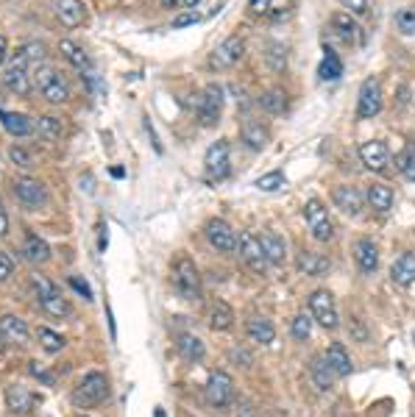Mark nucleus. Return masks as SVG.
Returning <instances> with one entry per match:
<instances>
[{
	"label": "nucleus",
	"mask_w": 415,
	"mask_h": 417,
	"mask_svg": "<svg viewBox=\"0 0 415 417\" xmlns=\"http://www.w3.org/2000/svg\"><path fill=\"white\" fill-rule=\"evenodd\" d=\"M9 156H11V162L20 167H31L34 165V159H31V153H26L23 148H9Z\"/></svg>",
	"instance_id": "nucleus-49"
},
{
	"label": "nucleus",
	"mask_w": 415,
	"mask_h": 417,
	"mask_svg": "<svg viewBox=\"0 0 415 417\" xmlns=\"http://www.w3.org/2000/svg\"><path fill=\"white\" fill-rule=\"evenodd\" d=\"M23 259L31 262V264H45V262L51 259V245H48L42 237L29 234L26 242H23Z\"/></svg>",
	"instance_id": "nucleus-28"
},
{
	"label": "nucleus",
	"mask_w": 415,
	"mask_h": 417,
	"mask_svg": "<svg viewBox=\"0 0 415 417\" xmlns=\"http://www.w3.org/2000/svg\"><path fill=\"white\" fill-rule=\"evenodd\" d=\"M3 83H6L14 95H20V98L31 95V86H34V70H31L29 58H23L20 53H14V61L9 64L6 76H3Z\"/></svg>",
	"instance_id": "nucleus-7"
},
{
	"label": "nucleus",
	"mask_w": 415,
	"mask_h": 417,
	"mask_svg": "<svg viewBox=\"0 0 415 417\" xmlns=\"http://www.w3.org/2000/svg\"><path fill=\"white\" fill-rule=\"evenodd\" d=\"M354 262L362 273H374L379 267V250L371 240H357L354 242Z\"/></svg>",
	"instance_id": "nucleus-24"
},
{
	"label": "nucleus",
	"mask_w": 415,
	"mask_h": 417,
	"mask_svg": "<svg viewBox=\"0 0 415 417\" xmlns=\"http://www.w3.org/2000/svg\"><path fill=\"white\" fill-rule=\"evenodd\" d=\"M11 276H14V259L0 250V281H6V278Z\"/></svg>",
	"instance_id": "nucleus-48"
},
{
	"label": "nucleus",
	"mask_w": 415,
	"mask_h": 417,
	"mask_svg": "<svg viewBox=\"0 0 415 417\" xmlns=\"http://www.w3.org/2000/svg\"><path fill=\"white\" fill-rule=\"evenodd\" d=\"M285 187H287L285 173H267L262 178H257V190H262V192H279Z\"/></svg>",
	"instance_id": "nucleus-41"
},
{
	"label": "nucleus",
	"mask_w": 415,
	"mask_h": 417,
	"mask_svg": "<svg viewBox=\"0 0 415 417\" xmlns=\"http://www.w3.org/2000/svg\"><path fill=\"white\" fill-rule=\"evenodd\" d=\"M382 111V86L376 78H368V81L359 86V103H357V114L362 120H371Z\"/></svg>",
	"instance_id": "nucleus-14"
},
{
	"label": "nucleus",
	"mask_w": 415,
	"mask_h": 417,
	"mask_svg": "<svg viewBox=\"0 0 415 417\" xmlns=\"http://www.w3.org/2000/svg\"><path fill=\"white\" fill-rule=\"evenodd\" d=\"M195 111H198L201 125H217V120L223 114V89L217 83L204 86L195 98Z\"/></svg>",
	"instance_id": "nucleus-5"
},
{
	"label": "nucleus",
	"mask_w": 415,
	"mask_h": 417,
	"mask_svg": "<svg viewBox=\"0 0 415 417\" xmlns=\"http://www.w3.org/2000/svg\"><path fill=\"white\" fill-rule=\"evenodd\" d=\"M70 287H73L84 301H92V289H89V284L81 276H70Z\"/></svg>",
	"instance_id": "nucleus-47"
},
{
	"label": "nucleus",
	"mask_w": 415,
	"mask_h": 417,
	"mask_svg": "<svg viewBox=\"0 0 415 417\" xmlns=\"http://www.w3.org/2000/svg\"><path fill=\"white\" fill-rule=\"evenodd\" d=\"M198 20H201V17H198V14H195V11H193V9H187V11H184V14H178L176 20H173V26H176V28H184V26H195V23H198Z\"/></svg>",
	"instance_id": "nucleus-51"
},
{
	"label": "nucleus",
	"mask_w": 415,
	"mask_h": 417,
	"mask_svg": "<svg viewBox=\"0 0 415 417\" xmlns=\"http://www.w3.org/2000/svg\"><path fill=\"white\" fill-rule=\"evenodd\" d=\"M6 403H9V409L14 415H29L31 409H34V403H36V395L29 387H23V384H11V387L6 389Z\"/></svg>",
	"instance_id": "nucleus-22"
},
{
	"label": "nucleus",
	"mask_w": 415,
	"mask_h": 417,
	"mask_svg": "<svg viewBox=\"0 0 415 417\" xmlns=\"http://www.w3.org/2000/svg\"><path fill=\"white\" fill-rule=\"evenodd\" d=\"M332 200L337 203L340 212H346L349 217H357V215L362 212L365 195L359 192L357 187H334V190H332Z\"/></svg>",
	"instance_id": "nucleus-18"
},
{
	"label": "nucleus",
	"mask_w": 415,
	"mask_h": 417,
	"mask_svg": "<svg viewBox=\"0 0 415 417\" xmlns=\"http://www.w3.org/2000/svg\"><path fill=\"white\" fill-rule=\"evenodd\" d=\"M0 123L11 137H31L36 131V120L23 111H0Z\"/></svg>",
	"instance_id": "nucleus-20"
},
{
	"label": "nucleus",
	"mask_w": 415,
	"mask_h": 417,
	"mask_svg": "<svg viewBox=\"0 0 415 417\" xmlns=\"http://www.w3.org/2000/svg\"><path fill=\"white\" fill-rule=\"evenodd\" d=\"M106 398H109V379H106L101 370L87 373V376L78 381V387L73 389V403L81 406V409L101 406Z\"/></svg>",
	"instance_id": "nucleus-2"
},
{
	"label": "nucleus",
	"mask_w": 415,
	"mask_h": 417,
	"mask_svg": "<svg viewBox=\"0 0 415 417\" xmlns=\"http://www.w3.org/2000/svg\"><path fill=\"white\" fill-rule=\"evenodd\" d=\"M207 323L215 331H229L235 326V312L232 306H226L223 301H212L207 309Z\"/></svg>",
	"instance_id": "nucleus-25"
},
{
	"label": "nucleus",
	"mask_w": 415,
	"mask_h": 417,
	"mask_svg": "<svg viewBox=\"0 0 415 417\" xmlns=\"http://www.w3.org/2000/svg\"><path fill=\"white\" fill-rule=\"evenodd\" d=\"M34 86L42 92L48 103H64L70 98V89L61 78V73L51 64H36L34 67Z\"/></svg>",
	"instance_id": "nucleus-3"
},
{
	"label": "nucleus",
	"mask_w": 415,
	"mask_h": 417,
	"mask_svg": "<svg viewBox=\"0 0 415 417\" xmlns=\"http://www.w3.org/2000/svg\"><path fill=\"white\" fill-rule=\"evenodd\" d=\"M56 17L61 26L76 28L87 20V6L84 0H56Z\"/></svg>",
	"instance_id": "nucleus-21"
},
{
	"label": "nucleus",
	"mask_w": 415,
	"mask_h": 417,
	"mask_svg": "<svg viewBox=\"0 0 415 417\" xmlns=\"http://www.w3.org/2000/svg\"><path fill=\"white\" fill-rule=\"evenodd\" d=\"M106 248V222H101V250Z\"/></svg>",
	"instance_id": "nucleus-54"
},
{
	"label": "nucleus",
	"mask_w": 415,
	"mask_h": 417,
	"mask_svg": "<svg viewBox=\"0 0 415 417\" xmlns=\"http://www.w3.org/2000/svg\"><path fill=\"white\" fill-rule=\"evenodd\" d=\"M6 56H9V42H6V36H0V64L6 61Z\"/></svg>",
	"instance_id": "nucleus-53"
},
{
	"label": "nucleus",
	"mask_w": 415,
	"mask_h": 417,
	"mask_svg": "<svg viewBox=\"0 0 415 417\" xmlns=\"http://www.w3.org/2000/svg\"><path fill=\"white\" fill-rule=\"evenodd\" d=\"M181 3H184L187 9H195V6H198V0H181Z\"/></svg>",
	"instance_id": "nucleus-56"
},
{
	"label": "nucleus",
	"mask_w": 415,
	"mask_h": 417,
	"mask_svg": "<svg viewBox=\"0 0 415 417\" xmlns=\"http://www.w3.org/2000/svg\"><path fill=\"white\" fill-rule=\"evenodd\" d=\"M343 3V9L352 14V17H365L368 11H371V3L368 0H340Z\"/></svg>",
	"instance_id": "nucleus-44"
},
{
	"label": "nucleus",
	"mask_w": 415,
	"mask_h": 417,
	"mask_svg": "<svg viewBox=\"0 0 415 417\" xmlns=\"http://www.w3.org/2000/svg\"><path fill=\"white\" fill-rule=\"evenodd\" d=\"M3 351H6V339L0 336V354H3Z\"/></svg>",
	"instance_id": "nucleus-58"
},
{
	"label": "nucleus",
	"mask_w": 415,
	"mask_h": 417,
	"mask_svg": "<svg viewBox=\"0 0 415 417\" xmlns=\"http://www.w3.org/2000/svg\"><path fill=\"white\" fill-rule=\"evenodd\" d=\"M59 53L76 67V73H81V76H89V73H95L92 70V58L89 53L78 45V42H73V39H61L59 42Z\"/></svg>",
	"instance_id": "nucleus-19"
},
{
	"label": "nucleus",
	"mask_w": 415,
	"mask_h": 417,
	"mask_svg": "<svg viewBox=\"0 0 415 417\" xmlns=\"http://www.w3.org/2000/svg\"><path fill=\"white\" fill-rule=\"evenodd\" d=\"M237 253H240V259L245 262L248 270H254V273H265L267 259H265V250H262L260 237L242 231V234H240V242H237Z\"/></svg>",
	"instance_id": "nucleus-13"
},
{
	"label": "nucleus",
	"mask_w": 415,
	"mask_h": 417,
	"mask_svg": "<svg viewBox=\"0 0 415 417\" xmlns=\"http://www.w3.org/2000/svg\"><path fill=\"white\" fill-rule=\"evenodd\" d=\"M267 9H270V0H248V11H251V17H265Z\"/></svg>",
	"instance_id": "nucleus-50"
},
{
	"label": "nucleus",
	"mask_w": 415,
	"mask_h": 417,
	"mask_svg": "<svg viewBox=\"0 0 415 417\" xmlns=\"http://www.w3.org/2000/svg\"><path fill=\"white\" fill-rule=\"evenodd\" d=\"M242 53H245V42L240 36H229L209 53V67L212 70H229L242 58Z\"/></svg>",
	"instance_id": "nucleus-11"
},
{
	"label": "nucleus",
	"mask_w": 415,
	"mask_h": 417,
	"mask_svg": "<svg viewBox=\"0 0 415 417\" xmlns=\"http://www.w3.org/2000/svg\"><path fill=\"white\" fill-rule=\"evenodd\" d=\"M396 26L401 34H415V9H401L396 14Z\"/></svg>",
	"instance_id": "nucleus-43"
},
{
	"label": "nucleus",
	"mask_w": 415,
	"mask_h": 417,
	"mask_svg": "<svg viewBox=\"0 0 415 417\" xmlns=\"http://www.w3.org/2000/svg\"><path fill=\"white\" fill-rule=\"evenodd\" d=\"M296 267L309 278L324 276L329 270V259L327 256H321V253H315V250H301L296 259Z\"/></svg>",
	"instance_id": "nucleus-26"
},
{
	"label": "nucleus",
	"mask_w": 415,
	"mask_h": 417,
	"mask_svg": "<svg viewBox=\"0 0 415 417\" xmlns=\"http://www.w3.org/2000/svg\"><path fill=\"white\" fill-rule=\"evenodd\" d=\"M309 312H312V320H318L324 329H337V323H340L337 306L329 289H318L309 295Z\"/></svg>",
	"instance_id": "nucleus-12"
},
{
	"label": "nucleus",
	"mask_w": 415,
	"mask_h": 417,
	"mask_svg": "<svg viewBox=\"0 0 415 417\" xmlns=\"http://www.w3.org/2000/svg\"><path fill=\"white\" fill-rule=\"evenodd\" d=\"M173 284H176L181 298H187V301L201 298V273H198V267H195V262L190 256H176L173 259Z\"/></svg>",
	"instance_id": "nucleus-4"
},
{
	"label": "nucleus",
	"mask_w": 415,
	"mask_h": 417,
	"mask_svg": "<svg viewBox=\"0 0 415 417\" xmlns=\"http://www.w3.org/2000/svg\"><path fill=\"white\" fill-rule=\"evenodd\" d=\"M390 278L399 287H410L415 281V253H401L390 267Z\"/></svg>",
	"instance_id": "nucleus-27"
},
{
	"label": "nucleus",
	"mask_w": 415,
	"mask_h": 417,
	"mask_svg": "<svg viewBox=\"0 0 415 417\" xmlns=\"http://www.w3.org/2000/svg\"><path fill=\"white\" fill-rule=\"evenodd\" d=\"M240 137H242V142H245L248 148H254V150H265L267 142H270V131H267L260 120H245L242 128H240Z\"/></svg>",
	"instance_id": "nucleus-23"
},
{
	"label": "nucleus",
	"mask_w": 415,
	"mask_h": 417,
	"mask_svg": "<svg viewBox=\"0 0 415 417\" xmlns=\"http://www.w3.org/2000/svg\"><path fill=\"white\" fill-rule=\"evenodd\" d=\"M309 379H312L315 387L327 392V389L334 387V379H337V376H334V370L329 367V361L318 356V359H312V364H309Z\"/></svg>",
	"instance_id": "nucleus-30"
},
{
	"label": "nucleus",
	"mask_w": 415,
	"mask_h": 417,
	"mask_svg": "<svg viewBox=\"0 0 415 417\" xmlns=\"http://www.w3.org/2000/svg\"><path fill=\"white\" fill-rule=\"evenodd\" d=\"M245 329H248V336L254 342H260V345H270L276 339V329H273V323L265 320V317H251Z\"/></svg>",
	"instance_id": "nucleus-32"
},
{
	"label": "nucleus",
	"mask_w": 415,
	"mask_h": 417,
	"mask_svg": "<svg viewBox=\"0 0 415 417\" xmlns=\"http://www.w3.org/2000/svg\"><path fill=\"white\" fill-rule=\"evenodd\" d=\"M324 359H327L329 367L334 370V376H349V373H352V356H349V351H346L343 345H337V342L329 345Z\"/></svg>",
	"instance_id": "nucleus-31"
},
{
	"label": "nucleus",
	"mask_w": 415,
	"mask_h": 417,
	"mask_svg": "<svg viewBox=\"0 0 415 417\" xmlns=\"http://www.w3.org/2000/svg\"><path fill=\"white\" fill-rule=\"evenodd\" d=\"M17 53L23 56V58H29V61L31 58H34V61H39V58L45 56V45H42V42H31V45H23Z\"/></svg>",
	"instance_id": "nucleus-46"
},
{
	"label": "nucleus",
	"mask_w": 415,
	"mask_h": 417,
	"mask_svg": "<svg viewBox=\"0 0 415 417\" xmlns=\"http://www.w3.org/2000/svg\"><path fill=\"white\" fill-rule=\"evenodd\" d=\"M0 336L11 345H29L31 329L26 320H20L17 314H3L0 317Z\"/></svg>",
	"instance_id": "nucleus-17"
},
{
	"label": "nucleus",
	"mask_w": 415,
	"mask_h": 417,
	"mask_svg": "<svg viewBox=\"0 0 415 417\" xmlns=\"http://www.w3.org/2000/svg\"><path fill=\"white\" fill-rule=\"evenodd\" d=\"M31 292H34L36 304H39V309H42L48 317H53V320L70 317V304L61 298L59 287H56L53 281H48L45 276H34L31 278Z\"/></svg>",
	"instance_id": "nucleus-1"
},
{
	"label": "nucleus",
	"mask_w": 415,
	"mask_h": 417,
	"mask_svg": "<svg viewBox=\"0 0 415 417\" xmlns=\"http://www.w3.org/2000/svg\"><path fill=\"white\" fill-rule=\"evenodd\" d=\"M14 195H17V200H20L26 209H39V206L48 203V190H45V184L36 181V178H17V181H14Z\"/></svg>",
	"instance_id": "nucleus-15"
},
{
	"label": "nucleus",
	"mask_w": 415,
	"mask_h": 417,
	"mask_svg": "<svg viewBox=\"0 0 415 417\" xmlns=\"http://www.w3.org/2000/svg\"><path fill=\"white\" fill-rule=\"evenodd\" d=\"M178 354L187 361H201L204 354H207V348H204V342L195 334H181L178 336Z\"/></svg>",
	"instance_id": "nucleus-33"
},
{
	"label": "nucleus",
	"mask_w": 415,
	"mask_h": 417,
	"mask_svg": "<svg viewBox=\"0 0 415 417\" xmlns=\"http://www.w3.org/2000/svg\"><path fill=\"white\" fill-rule=\"evenodd\" d=\"M340 76H343V61H340V56L334 53L332 48H327V56L318 64V78L321 81H337Z\"/></svg>",
	"instance_id": "nucleus-34"
},
{
	"label": "nucleus",
	"mask_w": 415,
	"mask_h": 417,
	"mask_svg": "<svg viewBox=\"0 0 415 417\" xmlns=\"http://www.w3.org/2000/svg\"><path fill=\"white\" fill-rule=\"evenodd\" d=\"M332 28L337 31V36H340L343 42H354L357 36H359V28H357L354 17H352L349 11H337V14L332 17Z\"/></svg>",
	"instance_id": "nucleus-35"
},
{
	"label": "nucleus",
	"mask_w": 415,
	"mask_h": 417,
	"mask_svg": "<svg viewBox=\"0 0 415 417\" xmlns=\"http://www.w3.org/2000/svg\"><path fill=\"white\" fill-rule=\"evenodd\" d=\"M260 242H262V250H265L267 264H282V262H285L287 248H285V240H282L279 234L267 231V234H262V237H260Z\"/></svg>",
	"instance_id": "nucleus-29"
},
{
	"label": "nucleus",
	"mask_w": 415,
	"mask_h": 417,
	"mask_svg": "<svg viewBox=\"0 0 415 417\" xmlns=\"http://www.w3.org/2000/svg\"><path fill=\"white\" fill-rule=\"evenodd\" d=\"M368 203L376 209V212H387L393 206V190L387 184H374L368 190Z\"/></svg>",
	"instance_id": "nucleus-37"
},
{
	"label": "nucleus",
	"mask_w": 415,
	"mask_h": 417,
	"mask_svg": "<svg viewBox=\"0 0 415 417\" xmlns=\"http://www.w3.org/2000/svg\"><path fill=\"white\" fill-rule=\"evenodd\" d=\"M260 106L267 111V114H285L287 109V95L282 89H265L260 95Z\"/></svg>",
	"instance_id": "nucleus-36"
},
{
	"label": "nucleus",
	"mask_w": 415,
	"mask_h": 417,
	"mask_svg": "<svg viewBox=\"0 0 415 417\" xmlns=\"http://www.w3.org/2000/svg\"><path fill=\"white\" fill-rule=\"evenodd\" d=\"M359 159H362V165L368 167L371 173H385L387 165H390V150H387L385 142L371 139V142L359 145Z\"/></svg>",
	"instance_id": "nucleus-16"
},
{
	"label": "nucleus",
	"mask_w": 415,
	"mask_h": 417,
	"mask_svg": "<svg viewBox=\"0 0 415 417\" xmlns=\"http://www.w3.org/2000/svg\"><path fill=\"white\" fill-rule=\"evenodd\" d=\"M232 398H235V381H232V376L226 370H212L207 381V401L212 406L223 409V406L232 403Z\"/></svg>",
	"instance_id": "nucleus-8"
},
{
	"label": "nucleus",
	"mask_w": 415,
	"mask_h": 417,
	"mask_svg": "<svg viewBox=\"0 0 415 417\" xmlns=\"http://www.w3.org/2000/svg\"><path fill=\"white\" fill-rule=\"evenodd\" d=\"M204 234H207L209 245L217 248L220 253H235V250H237V242H240L237 231H235L226 220H220V217L209 220L207 225H204Z\"/></svg>",
	"instance_id": "nucleus-9"
},
{
	"label": "nucleus",
	"mask_w": 415,
	"mask_h": 417,
	"mask_svg": "<svg viewBox=\"0 0 415 417\" xmlns=\"http://www.w3.org/2000/svg\"><path fill=\"white\" fill-rule=\"evenodd\" d=\"M178 3H181V0H162V6H165V9H176Z\"/></svg>",
	"instance_id": "nucleus-55"
},
{
	"label": "nucleus",
	"mask_w": 415,
	"mask_h": 417,
	"mask_svg": "<svg viewBox=\"0 0 415 417\" xmlns=\"http://www.w3.org/2000/svg\"><path fill=\"white\" fill-rule=\"evenodd\" d=\"M396 165H399V170H401L407 178H413L415 181V148H404V150L399 153Z\"/></svg>",
	"instance_id": "nucleus-42"
},
{
	"label": "nucleus",
	"mask_w": 415,
	"mask_h": 417,
	"mask_svg": "<svg viewBox=\"0 0 415 417\" xmlns=\"http://www.w3.org/2000/svg\"><path fill=\"white\" fill-rule=\"evenodd\" d=\"M267 64H270V70H285V48L282 45L267 48Z\"/></svg>",
	"instance_id": "nucleus-45"
},
{
	"label": "nucleus",
	"mask_w": 415,
	"mask_h": 417,
	"mask_svg": "<svg viewBox=\"0 0 415 417\" xmlns=\"http://www.w3.org/2000/svg\"><path fill=\"white\" fill-rule=\"evenodd\" d=\"M204 167H207V181H212V184L223 181L232 173V148L226 139H217L215 145H209Z\"/></svg>",
	"instance_id": "nucleus-6"
},
{
	"label": "nucleus",
	"mask_w": 415,
	"mask_h": 417,
	"mask_svg": "<svg viewBox=\"0 0 415 417\" xmlns=\"http://www.w3.org/2000/svg\"><path fill=\"white\" fill-rule=\"evenodd\" d=\"M6 234H9V215H6V209L0 203V237H6Z\"/></svg>",
	"instance_id": "nucleus-52"
},
{
	"label": "nucleus",
	"mask_w": 415,
	"mask_h": 417,
	"mask_svg": "<svg viewBox=\"0 0 415 417\" xmlns=\"http://www.w3.org/2000/svg\"><path fill=\"white\" fill-rule=\"evenodd\" d=\"M36 131L48 139V142H56V139H61V134H64V125H61L59 117L45 114V117H39V120H36Z\"/></svg>",
	"instance_id": "nucleus-38"
},
{
	"label": "nucleus",
	"mask_w": 415,
	"mask_h": 417,
	"mask_svg": "<svg viewBox=\"0 0 415 417\" xmlns=\"http://www.w3.org/2000/svg\"><path fill=\"white\" fill-rule=\"evenodd\" d=\"M304 217H307V225H309V231H312L315 240H321V242L332 240V234H334V222H332L327 206H324L321 200H309V203L304 206Z\"/></svg>",
	"instance_id": "nucleus-10"
},
{
	"label": "nucleus",
	"mask_w": 415,
	"mask_h": 417,
	"mask_svg": "<svg viewBox=\"0 0 415 417\" xmlns=\"http://www.w3.org/2000/svg\"><path fill=\"white\" fill-rule=\"evenodd\" d=\"M309 334H312V320H309L307 314H296V317L290 320V336H293L296 342H304V339H309Z\"/></svg>",
	"instance_id": "nucleus-40"
},
{
	"label": "nucleus",
	"mask_w": 415,
	"mask_h": 417,
	"mask_svg": "<svg viewBox=\"0 0 415 417\" xmlns=\"http://www.w3.org/2000/svg\"><path fill=\"white\" fill-rule=\"evenodd\" d=\"M153 417H168V415H165V409H156V412H153Z\"/></svg>",
	"instance_id": "nucleus-57"
},
{
	"label": "nucleus",
	"mask_w": 415,
	"mask_h": 417,
	"mask_svg": "<svg viewBox=\"0 0 415 417\" xmlns=\"http://www.w3.org/2000/svg\"><path fill=\"white\" fill-rule=\"evenodd\" d=\"M36 339H39V345H42L45 354H61V351L67 348V339H64L61 334L51 331V329H39V331H36Z\"/></svg>",
	"instance_id": "nucleus-39"
}]
</instances>
